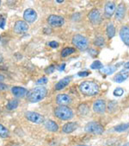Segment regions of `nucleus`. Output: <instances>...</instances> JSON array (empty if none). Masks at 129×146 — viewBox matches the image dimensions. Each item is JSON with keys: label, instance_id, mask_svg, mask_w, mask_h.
I'll list each match as a JSON object with an SVG mask.
<instances>
[{"label": "nucleus", "instance_id": "obj_27", "mask_svg": "<svg viewBox=\"0 0 129 146\" xmlns=\"http://www.w3.org/2000/svg\"><path fill=\"white\" fill-rule=\"evenodd\" d=\"M115 70H116L115 67H106V68H103L101 69V72L105 74H112Z\"/></svg>", "mask_w": 129, "mask_h": 146}, {"label": "nucleus", "instance_id": "obj_22", "mask_svg": "<svg viewBox=\"0 0 129 146\" xmlns=\"http://www.w3.org/2000/svg\"><path fill=\"white\" fill-rule=\"evenodd\" d=\"M107 35L109 36V38H112L115 36V29L113 23H109L107 26Z\"/></svg>", "mask_w": 129, "mask_h": 146}, {"label": "nucleus", "instance_id": "obj_39", "mask_svg": "<svg viewBox=\"0 0 129 146\" xmlns=\"http://www.w3.org/2000/svg\"><path fill=\"white\" fill-rule=\"evenodd\" d=\"M124 68H126V69H128V68H129V62H127L126 63H125Z\"/></svg>", "mask_w": 129, "mask_h": 146}, {"label": "nucleus", "instance_id": "obj_38", "mask_svg": "<svg viewBox=\"0 0 129 146\" xmlns=\"http://www.w3.org/2000/svg\"><path fill=\"white\" fill-rule=\"evenodd\" d=\"M64 67H66V64L64 63L62 66H60V67H59V69L60 71H61V70H64Z\"/></svg>", "mask_w": 129, "mask_h": 146}, {"label": "nucleus", "instance_id": "obj_28", "mask_svg": "<svg viewBox=\"0 0 129 146\" xmlns=\"http://www.w3.org/2000/svg\"><path fill=\"white\" fill-rule=\"evenodd\" d=\"M105 43V41H104V38L102 37V36H98L96 37L94 41V44L97 47H103Z\"/></svg>", "mask_w": 129, "mask_h": 146}, {"label": "nucleus", "instance_id": "obj_7", "mask_svg": "<svg viewBox=\"0 0 129 146\" xmlns=\"http://www.w3.org/2000/svg\"><path fill=\"white\" fill-rule=\"evenodd\" d=\"M47 23L53 27H60L64 23V19L58 15H51L47 18Z\"/></svg>", "mask_w": 129, "mask_h": 146}, {"label": "nucleus", "instance_id": "obj_47", "mask_svg": "<svg viewBox=\"0 0 129 146\" xmlns=\"http://www.w3.org/2000/svg\"><path fill=\"white\" fill-rule=\"evenodd\" d=\"M0 109H1V108H0Z\"/></svg>", "mask_w": 129, "mask_h": 146}, {"label": "nucleus", "instance_id": "obj_9", "mask_svg": "<svg viewBox=\"0 0 129 146\" xmlns=\"http://www.w3.org/2000/svg\"><path fill=\"white\" fill-rule=\"evenodd\" d=\"M28 31V25L25 21H17L14 26V31L16 34H23Z\"/></svg>", "mask_w": 129, "mask_h": 146}, {"label": "nucleus", "instance_id": "obj_5", "mask_svg": "<svg viewBox=\"0 0 129 146\" xmlns=\"http://www.w3.org/2000/svg\"><path fill=\"white\" fill-rule=\"evenodd\" d=\"M84 131L86 132H88V133H92V134H95V135H100V134L103 133L104 128H103V125H101L97 122H90V123H88L85 125Z\"/></svg>", "mask_w": 129, "mask_h": 146}, {"label": "nucleus", "instance_id": "obj_42", "mask_svg": "<svg viewBox=\"0 0 129 146\" xmlns=\"http://www.w3.org/2000/svg\"><path fill=\"white\" fill-rule=\"evenodd\" d=\"M122 146H129V143H125V144H123Z\"/></svg>", "mask_w": 129, "mask_h": 146}, {"label": "nucleus", "instance_id": "obj_13", "mask_svg": "<svg viewBox=\"0 0 129 146\" xmlns=\"http://www.w3.org/2000/svg\"><path fill=\"white\" fill-rule=\"evenodd\" d=\"M120 36L123 42L129 47V26H123L120 29Z\"/></svg>", "mask_w": 129, "mask_h": 146}, {"label": "nucleus", "instance_id": "obj_4", "mask_svg": "<svg viewBox=\"0 0 129 146\" xmlns=\"http://www.w3.org/2000/svg\"><path fill=\"white\" fill-rule=\"evenodd\" d=\"M72 44L79 50L84 51L89 47V41L82 35H75L72 38Z\"/></svg>", "mask_w": 129, "mask_h": 146}, {"label": "nucleus", "instance_id": "obj_12", "mask_svg": "<svg viewBox=\"0 0 129 146\" xmlns=\"http://www.w3.org/2000/svg\"><path fill=\"white\" fill-rule=\"evenodd\" d=\"M72 101V99L70 95L66 94H59L56 98V103L59 106H66L71 104Z\"/></svg>", "mask_w": 129, "mask_h": 146}, {"label": "nucleus", "instance_id": "obj_34", "mask_svg": "<svg viewBox=\"0 0 129 146\" xmlns=\"http://www.w3.org/2000/svg\"><path fill=\"white\" fill-rule=\"evenodd\" d=\"M49 46L51 48H56L59 47V43L57 42H55V41H53V42H49Z\"/></svg>", "mask_w": 129, "mask_h": 146}, {"label": "nucleus", "instance_id": "obj_6", "mask_svg": "<svg viewBox=\"0 0 129 146\" xmlns=\"http://www.w3.org/2000/svg\"><path fill=\"white\" fill-rule=\"evenodd\" d=\"M25 118L31 121V122H33L35 124H37V125H40V124H42L44 123V117L38 113V112H35V111H27L25 112Z\"/></svg>", "mask_w": 129, "mask_h": 146}, {"label": "nucleus", "instance_id": "obj_37", "mask_svg": "<svg viewBox=\"0 0 129 146\" xmlns=\"http://www.w3.org/2000/svg\"><path fill=\"white\" fill-rule=\"evenodd\" d=\"M7 88H8V86L6 85H5V84L0 82V90L4 91V90H7Z\"/></svg>", "mask_w": 129, "mask_h": 146}, {"label": "nucleus", "instance_id": "obj_8", "mask_svg": "<svg viewBox=\"0 0 129 146\" xmlns=\"http://www.w3.org/2000/svg\"><path fill=\"white\" fill-rule=\"evenodd\" d=\"M88 17L93 24H99L102 22V15H101L100 11L96 9L92 10L89 13Z\"/></svg>", "mask_w": 129, "mask_h": 146}, {"label": "nucleus", "instance_id": "obj_16", "mask_svg": "<svg viewBox=\"0 0 129 146\" xmlns=\"http://www.w3.org/2000/svg\"><path fill=\"white\" fill-rule=\"evenodd\" d=\"M11 92L17 98H23L28 94V90L21 86H13L11 88Z\"/></svg>", "mask_w": 129, "mask_h": 146}, {"label": "nucleus", "instance_id": "obj_43", "mask_svg": "<svg viewBox=\"0 0 129 146\" xmlns=\"http://www.w3.org/2000/svg\"><path fill=\"white\" fill-rule=\"evenodd\" d=\"M76 146H88V145H85V144H78V145H76Z\"/></svg>", "mask_w": 129, "mask_h": 146}, {"label": "nucleus", "instance_id": "obj_14", "mask_svg": "<svg viewBox=\"0 0 129 146\" xmlns=\"http://www.w3.org/2000/svg\"><path fill=\"white\" fill-rule=\"evenodd\" d=\"M115 10H116V5H115V2H108L105 5V9H104V13H105V16L107 17H111L115 12Z\"/></svg>", "mask_w": 129, "mask_h": 146}, {"label": "nucleus", "instance_id": "obj_15", "mask_svg": "<svg viewBox=\"0 0 129 146\" xmlns=\"http://www.w3.org/2000/svg\"><path fill=\"white\" fill-rule=\"evenodd\" d=\"M72 76H67V77H64L62 80H60L56 85H55V90H62L64 89V87L67 86L69 85V83L72 81Z\"/></svg>", "mask_w": 129, "mask_h": 146}, {"label": "nucleus", "instance_id": "obj_24", "mask_svg": "<svg viewBox=\"0 0 129 146\" xmlns=\"http://www.w3.org/2000/svg\"><path fill=\"white\" fill-rule=\"evenodd\" d=\"M76 51L75 48H64L62 51H61V56L62 57H66L72 54H73Z\"/></svg>", "mask_w": 129, "mask_h": 146}, {"label": "nucleus", "instance_id": "obj_44", "mask_svg": "<svg viewBox=\"0 0 129 146\" xmlns=\"http://www.w3.org/2000/svg\"><path fill=\"white\" fill-rule=\"evenodd\" d=\"M57 2H58V3H63L64 1H63V0H62V1H57Z\"/></svg>", "mask_w": 129, "mask_h": 146}, {"label": "nucleus", "instance_id": "obj_11", "mask_svg": "<svg viewBox=\"0 0 129 146\" xmlns=\"http://www.w3.org/2000/svg\"><path fill=\"white\" fill-rule=\"evenodd\" d=\"M93 111L96 113H103L106 111V102L103 100H97L93 104Z\"/></svg>", "mask_w": 129, "mask_h": 146}, {"label": "nucleus", "instance_id": "obj_41", "mask_svg": "<svg viewBox=\"0 0 129 146\" xmlns=\"http://www.w3.org/2000/svg\"><path fill=\"white\" fill-rule=\"evenodd\" d=\"M3 62V56L0 54V62Z\"/></svg>", "mask_w": 129, "mask_h": 146}, {"label": "nucleus", "instance_id": "obj_23", "mask_svg": "<svg viewBox=\"0 0 129 146\" xmlns=\"http://www.w3.org/2000/svg\"><path fill=\"white\" fill-rule=\"evenodd\" d=\"M0 137L3 138H6L10 137V131L7 128H5L3 125L0 124Z\"/></svg>", "mask_w": 129, "mask_h": 146}, {"label": "nucleus", "instance_id": "obj_31", "mask_svg": "<svg viewBox=\"0 0 129 146\" xmlns=\"http://www.w3.org/2000/svg\"><path fill=\"white\" fill-rule=\"evenodd\" d=\"M54 70H55V67H54L53 65H51V66L47 67V68L45 69V73H46L47 74H50L53 73Z\"/></svg>", "mask_w": 129, "mask_h": 146}, {"label": "nucleus", "instance_id": "obj_3", "mask_svg": "<svg viewBox=\"0 0 129 146\" xmlns=\"http://www.w3.org/2000/svg\"><path fill=\"white\" fill-rule=\"evenodd\" d=\"M54 115L61 120H70L73 118V111L66 106H59L54 109Z\"/></svg>", "mask_w": 129, "mask_h": 146}, {"label": "nucleus", "instance_id": "obj_1", "mask_svg": "<svg viewBox=\"0 0 129 146\" xmlns=\"http://www.w3.org/2000/svg\"><path fill=\"white\" fill-rule=\"evenodd\" d=\"M47 94V90L44 86H37L31 89L27 94V99L31 103H36L42 100Z\"/></svg>", "mask_w": 129, "mask_h": 146}, {"label": "nucleus", "instance_id": "obj_29", "mask_svg": "<svg viewBox=\"0 0 129 146\" xmlns=\"http://www.w3.org/2000/svg\"><path fill=\"white\" fill-rule=\"evenodd\" d=\"M90 68L92 69H102L103 68V63L100 61H95L90 65Z\"/></svg>", "mask_w": 129, "mask_h": 146}, {"label": "nucleus", "instance_id": "obj_46", "mask_svg": "<svg viewBox=\"0 0 129 146\" xmlns=\"http://www.w3.org/2000/svg\"><path fill=\"white\" fill-rule=\"evenodd\" d=\"M0 38H1V37H0Z\"/></svg>", "mask_w": 129, "mask_h": 146}, {"label": "nucleus", "instance_id": "obj_26", "mask_svg": "<svg viewBox=\"0 0 129 146\" xmlns=\"http://www.w3.org/2000/svg\"><path fill=\"white\" fill-rule=\"evenodd\" d=\"M18 106V101L16 100H11L7 104V109L8 110H14Z\"/></svg>", "mask_w": 129, "mask_h": 146}, {"label": "nucleus", "instance_id": "obj_36", "mask_svg": "<svg viewBox=\"0 0 129 146\" xmlns=\"http://www.w3.org/2000/svg\"><path fill=\"white\" fill-rule=\"evenodd\" d=\"M5 23H6V20H5V18L0 19V28H1V29H4L5 26Z\"/></svg>", "mask_w": 129, "mask_h": 146}, {"label": "nucleus", "instance_id": "obj_45", "mask_svg": "<svg viewBox=\"0 0 129 146\" xmlns=\"http://www.w3.org/2000/svg\"><path fill=\"white\" fill-rule=\"evenodd\" d=\"M0 5H1V1H0Z\"/></svg>", "mask_w": 129, "mask_h": 146}, {"label": "nucleus", "instance_id": "obj_2", "mask_svg": "<svg viewBox=\"0 0 129 146\" xmlns=\"http://www.w3.org/2000/svg\"><path fill=\"white\" fill-rule=\"evenodd\" d=\"M80 92L86 96H94L99 93V86L94 81L85 80L79 86Z\"/></svg>", "mask_w": 129, "mask_h": 146}, {"label": "nucleus", "instance_id": "obj_19", "mask_svg": "<svg viewBox=\"0 0 129 146\" xmlns=\"http://www.w3.org/2000/svg\"><path fill=\"white\" fill-rule=\"evenodd\" d=\"M44 125L47 131L52 132H56L59 130V125L53 120H47L46 122H44Z\"/></svg>", "mask_w": 129, "mask_h": 146}, {"label": "nucleus", "instance_id": "obj_25", "mask_svg": "<svg viewBox=\"0 0 129 146\" xmlns=\"http://www.w3.org/2000/svg\"><path fill=\"white\" fill-rule=\"evenodd\" d=\"M78 112H79V114L80 115H85V114H87L88 113V111H89V106L86 105V104H81L79 106H78Z\"/></svg>", "mask_w": 129, "mask_h": 146}, {"label": "nucleus", "instance_id": "obj_30", "mask_svg": "<svg viewBox=\"0 0 129 146\" xmlns=\"http://www.w3.org/2000/svg\"><path fill=\"white\" fill-rule=\"evenodd\" d=\"M124 94V90L121 88V87H117V88L114 91V95L116 97H120Z\"/></svg>", "mask_w": 129, "mask_h": 146}, {"label": "nucleus", "instance_id": "obj_35", "mask_svg": "<svg viewBox=\"0 0 129 146\" xmlns=\"http://www.w3.org/2000/svg\"><path fill=\"white\" fill-rule=\"evenodd\" d=\"M89 74H90V73H89V72H87V71H84V72H79V73L78 74V75L79 77H87Z\"/></svg>", "mask_w": 129, "mask_h": 146}, {"label": "nucleus", "instance_id": "obj_18", "mask_svg": "<svg viewBox=\"0 0 129 146\" xmlns=\"http://www.w3.org/2000/svg\"><path fill=\"white\" fill-rule=\"evenodd\" d=\"M125 12H126V7L125 5L123 4H120L117 7V9L115 10V17L116 19H118L119 21L122 20L123 17H125Z\"/></svg>", "mask_w": 129, "mask_h": 146}, {"label": "nucleus", "instance_id": "obj_33", "mask_svg": "<svg viewBox=\"0 0 129 146\" xmlns=\"http://www.w3.org/2000/svg\"><path fill=\"white\" fill-rule=\"evenodd\" d=\"M115 107H116V104H115V101H112V102H110L109 104V111H112L113 110H115Z\"/></svg>", "mask_w": 129, "mask_h": 146}, {"label": "nucleus", "instance_id": "obj_32", "mask_svg": "<svg viewBox=\"0 0 129 146\" xmlns=\"http://www.w3.org/2000/svg\"><path fill=\"white\" fill-rule=\"evenodd\" d=\"M47 77H42V78H41V79H39L38 80H37V84H39V85H42V84H46L47 82Z\"/></svg>", "mask_w": 129, "mask_h": 146}, {"label": "nucleus", "instance_id": "obj_17", "mask_svg": "<svg viewBox=\"0 0 129 146\" xmlns=\"http://www.w3.org/2000/svg\"><path fill=\"white\" fill-rule=\"evenodd\" d=\"M78 127V125L77 122H70V123L66 124L62 127V131L64 133L69 134V133L73 132L75 130H77Z\"/></svg>", "mask_w": 129, "mask_h": 146}, {"label": "nucleus", "instance_id": "obj_40", "mask_svg": "<svg viewBox=\"0 0 129 146\" xmlns=\"http://www.w3.org/2000/svg\"><path fill=\"white\" fill-rule=\"evenodd\" d=\"M4 80H5V77L2 74H0V81H3Z\"/></svg>", "mask_w": 129, "mask_h": 146}, {"label": "nucleus", "instance_id": "obj_20", "mask_svg": "<svg viewBox=\"0 0 129 146\" xmlns=\"http://www.w3.org/2000/svg\"><path fill=\"white\" fill-rule=\"evenodd\" d=\"M129 76V73L128 72H121L120 74H118L117 75H115V81L117 83H121L122 81L126 80Z\"/></svg>", "mask_w": 129, "mask_h": 146}, {"label": "nucleus", "instance_id": "obj_10", "mask_svg": "<svg viewBox=\"0 0 129 146\" xmlns=\"http://www.w3.org/2000/svg\"><path fill=\"white\" fill-rule=\"evenodd\" d=\"M23 18L26 23H34L37 18V13L33 9H27L23 13Z\"/></svg>", "mask_w": 129, "mask_h": 146}, {"label": "nucleus", "instance_id": "obj_21", "mask_svg": "<svg viewBox=\"0 0 129 146\" xmlns=\"http://www.w3.org/2000/svg\"><path fill=\"white\" fill-rule=\"evenodd\" d=\"M129 129V123H123L120 125H118L117 126H115L114 128V131L116 132H122V131H126Z\"/></svg>", "mask_w": 129, "mask_h": 146}]
</instances>
